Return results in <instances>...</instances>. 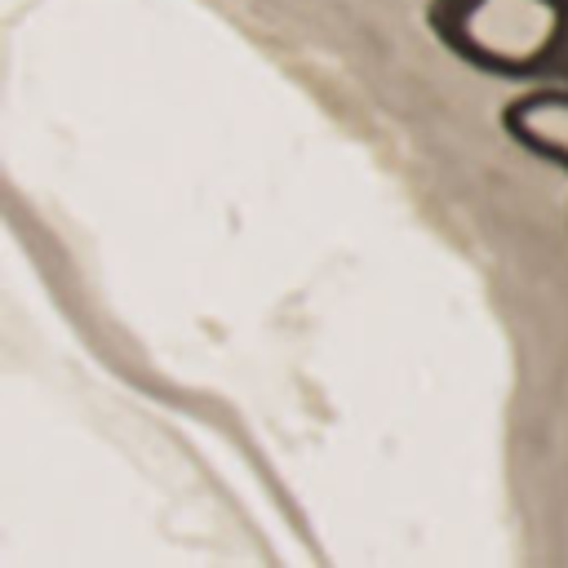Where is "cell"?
Masks as SVG:
<instances>
[{
    "label": "cell",
    "mask_w": 568,
    "mask_h": 568,
    "mask_svg": "<svg viewBox=\"0 0 568 568\" xmlns=\"http://www.w3.org/2000/svg\"><path fill=\"white\" fill-rule=\"evenodd\" d=\"M501 129L524 151L568 173V84H532L528 93L510 98L501 111Z\"/></svg>",
    "instance_id": "7a4b0ae2"
},
{
    "label": "cell",
    "mask_w": 568,
    "mask_h": 568,
    "mask_svg": "<svg viewBox=\"0 0 568 568\" xmlns=\"http://www.w3.org/2000/svg\"><path fill=\"white\" fill-rule=\"evenodd\" d=\"M439 44L519 84H568V0H426Z\"/></svg>",
    "instance_id": "6da1fadb"
}]
</instances>
